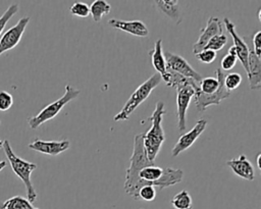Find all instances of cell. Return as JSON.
<instances>
[{
  "label": "cell",
  "instance_id": "cell-1",
  "mask_svg": "<svg viewBox=\"0 0 261 209\" xmlns=\"http://www.w3.org/2000/svg\"><path fill=\"white\" fill-rule=\"evenodd\" d=\"M165 113V104L162 101H159L156 103L152 115L148 118V120L151 121V127L148 132L144 133L143 144L150 161H154L165 141L164 129L162 127L163 115Z\"/></svg>",
  "mask_w": 261,
  "mask_h": 209
},
{
  "label": "cell",
  "instance_id": "cell-2",
  "mask_svg": "<svg viewBox=\"0 0 261 209\" xmlns=\"http://www.w3.org/2000/svg\"><path fill=\"white\" fill-rule=\"evenodd\" d=\"M144 134H139L135 136L134 139V149L130 156V163L125 171V181L123 185L124 191L135 200H138L136 194V187L138 184V173L139 171L148 165L155 164L154 161H150L147 157L146 150L143 144Z\"/></svg>",
  "mask_w": 261,
  "mask_h": 209
},
{
  "label": "cell",
  "instance_id": "cell-3",
  "mask_svg": "<svg viewBox=\"0 0 261 209\" xmlns=\"http://www.w3.org/2000/svg\"><path fill=\"white\" fill-rule=\"evenodd\" d=\"M2 148L7 157V160L9 161L11 169L21 179V181L23 182V185L25 187L28 200L31 203H34L37 199V193L35 191L33 182L31 180V175H32V172L37 168V164L33 163V162H29V161L23 160L20 157L16 156L15 153L12 151V148H11L8 140L3 141Z\"/></svg>",
  "mask_w": 261,
  "mask_h": 209
},
{
  "label": "cell",
  "instance_id": "cell-4",
  "mask_svg": "<svg viewBox=\"0 0 261 209\" xmlns=\"http://www.w3.org/2000/svg\"><path fill=\"white\" fill-rule=\"evenodd\" d=\"M161 76L158 73H154L143 84H141L125 102L121 110L116 115H114L113 120L122 121L128 119L130 114L150 96L151 92L161 83Z\"/></svg>",
  "mask_w": 261,
  "mask_h": 209
},
{
  "label": "cell",
  "instance_id": "cell-5",
  "mask_svg": "<svg viewBox=\"0 0 261 209\" xmlns=\"http://www.w3.org/2000/svg\"><path fill=\"white\" fill-rule=\"evenodd\" d=\"M81 91L79 89H75L71 85L67 84L64 89V94L62 97H60L58 100L48 104L45 106L37 115L32 116L28 119V123L31 128L36 129L40 125H42L44 122L54 118L60 111L61 109L70 101L75 99L80 95Z\"/></svg>",
  "mask_w": 261,
  "mask_h": 209
},
{
  "label": "cell",
  "instance_id": "cell-6",
  "mask_svg": "<svg viewBox=\"0 0 261 209\" xmlns=\"http://www.w3.org/2000/svg\"><path fill=\"white\" fill-rule=\"evenodd\" d=\"M215 73H216V79L219 81V87L217 91L210 95L203 94L202 92L199 91L194 96V104L198 111H205L207 107L210 105H218L222 100L228 98L230 95V92L225 89L223 84V79H224L223 71L220 68H217L215 70Z\"/></svg>",
  "mask_w": 261,
  "mask_h": 209
},
{
  "label": "cell",
  "instance_id": "cell-7",
  "mask_svg": "<svg viewBox=\"0 0 261 209\" xmlns=\"http://www.w3.org/2000/svg\"><path fill=\"white\" fill-rule=\"evenodd\" d=\"M176 90V116H177V127L179 130H185L187 127V110L197 92L200 91L192 85H184L178 87Z\"/></svg>",
  "mask_w": 261,
  "mask_h": 209
},
{
  "label": "cell",
  "instance_id": "cell-8",
  "mask_svg": "<svg viewBox=\"0 0 261 209\" xmlns=\"http://www.w3.org/2000/svg\"><path fill=\"white\" fill-rule=\"evenodd\" d=\"M163 55H164L167 70H170L172 72L180 74L185 77L192 79L198 83H201V81L203 79L202 74L199 73L198 71H196L182 56L174 54L169 51L164 52Z\"/></svg>",
  "mask_w": 261,
  "mask_h": 209
},
{
  "label": "cell",
  "instance_id": "cell-9",
  "mask_svg": "<svg viewBox=\"0 0 261 209\" xmlns=\"http://www.w3.org/2000/svg\"><path fill=\"white\" fill-rule=\"evenodd\" d=\"M30 22L29 16L21 17L15 25L8 29L0 38V55L4 52L13 49L20 41L24 30Z\"/></svg>",
  "mask_w": 261,
  "mask_h": 209
},
{
  "label": "cell",
  "instance_id": "cell-10",
  "mask_svg": "<svg viewBox=\"0 0 261 209\" xmlns=\"http://www.w3.org/2000/svg\"><path fill=\"white\" fill-rule=\"evenodd\" d=\"M206 126H207V120L206 119H199L190 132L181 135L178 138L176 144L171 149L172 157H176L181 152L189 149L197 141V139L201 136V134L205 130Z\"/></svg>",
  "mask_w": 261,
  "mask_h": 209
},
{
  "label": "cell",
  "instance_id": "cell-11",
  "mask_svg": "<svg viewBox=\"0 0 261 209\" xmlns=\"http://www.w3.org/2000/svg\"><path fill=\"white\" fill-rule=\"evenodd\" d=\"M223 23H224V27L226 28L228 34L232 38V41H233L232 47L234 48L237 59H239L241 61L243 67L245 68V70L247 72V70H248V55H249L248 44L244 39H242L239 36V34L237 33L234 23L228 17L223 18Z\"/></svg>",
  "mask_w": 261,
  "mask_h": 209
},
{
  "label": "cell",
  "instance_id": "cell-12",
  "mask_svg": "<svg viewBox=\"0 0 261 209\" xmlns=\"http://www.w3.org/2000/svg\"><path fill=\"white\" fill-rule=\"evenodd\" d=\"M221 34H223V28L220 19L216 16H210L207 20L206 27L201 30L199 39L193 45V53L197 54L202 51L212 37Z\"/></svg>",
  "mask_w": 261,
  "mask_h": 209
},
{
  "label": "cell",
  "instance_id": "cell-13",
  "mask_svg": "<svg viewBox=\"0 0 261 209\" xmlns=\"http://www.w3.org/2000/svg\"><path fill=\"white\" fill-rule=\"evenodd\" d=\"M70 146L68 140H61V141H44L41 139H35L32 143L29 144V148L40 152L42 154L50 155V156H57L60 153L66 151Z\"/></svg>",
  "mask_w": 261,
  "mask_h": 209
},
{
  "label": "cell",
  "instance_id": "cell-14",
  "mask_svg": "<svg viewBox=\"0 0 261 209\" xmlns=\"http://www.w3.org/2000/svg\"><path fill=\"white\" fill-rule=\"evenodd\" d=\"M249 55H248V80L249 86L252 90H259L261 88V59L258 57L253 48L252 44L248 45Z\"/></svg>",
  "mask_w": 261,
  "mask_h": 209
},
{
  "label": "cell",
  "instance_id": "cell-15",
  "mask_svg": "<svg viewBox=\"0 0 261 209\" xmlns=\"http://www.w3.org/2000/svg\"><path fill=\"white\" fill-rule=\"evenodd\" d=\"M108 24L113 29H117L137 37H147L149 30L141 20H122L118 18H110Z\"/></svg>",
  "mask_w": 261,
  "mask_h": 209
},
{
  "label": "cell",
  "instance_id": "cell-16",
  "mask_svg": "<svg viewBox=\"0 0 261 209\" xmlns=\"http://www.w3.org/2000/svg\"><path fill=\"white\" fill-rule=\"evenodd\" d=\"M226 164L230 167L234 174L245 178L247 180L255 179V170L252 163L248 160L245 154H241L237 158H232L226 161Z\"/></svg>",
  "mask_w": 261,
  "mask_h": 209
},
{
  "label": "cell",
  "instance_id": "cell-17",
  "mask_svg": "<svg viewBox=\"0 0 261 209\" xmlns=\"http://www.w3.org/2000/svg\"><path fill=\"white\" fill-rule=\"evenodd\" d=\"M149 55L151 57V62L153 67L157 70V73L161 76V79L164 80L167 75V70H166V64H165V59L163 55L161 39H158L155 42L154 48L149 52Z\"/></svg>",
  "mask_w": 261,
  "mask_h": 209
},
{
  "label": "cell",
  "instance_id": "cell-18",
  "mask_svg": "<svg viewBox=\"0 0 261 209\" xmlns=\"http://www.w3.org/2000/svg\"><path fill=\"white\" fill-rule=\"evenodd\" d=\"M155 5L170 19L176 21L177 23L180 21V11L177 0H157L155 1Z\"/></svg>",
  "mask_w": 261,
  "mask_h": 209
},
{
  "label": "cell",
  "instance_id": "cell-19",
  "mask_svg": "<svg viewBox=\"0 0 261 209\" xmlns=\"http://www.w3.org/2000/svg\"><path fill=\"white\" fill-rule=\"evenodd\" d=\"M0 209H39L25 198L21 196H14L0 203Z\"/></svg>",
  "mask_w": 261,
  "mask_h": 209
},
{
  "label": "cell",
  "instance_id": "cell-20",
  "mask_svg": "<svg viewBox=\"0 0 261 209\" xmlns=\"http://www.w3.org/2000/svg\"><path fill=\"white\" fill-rule=\"evenodd\" d=\"M110 10V4L104 0H95L90 6V14L96 22L100 21L104 15L109 14Z\"/></svg>",
  "mask_w": 261,
  "mask_h": 209
},
{
  "label": "cell",
  "instance_id": "cell-21",
  "mask_svg": "<svg viewBox=\"0 0 261 209\" xmlns=\"http://www.w3.org/2000/svg\"><path fill=\"white\" fill-rule=\"evenodd\" d=\"M171 205L174 209H193V200L188 191L182 190L171 199Z\"/></svg>",
  "mask_w": 261,
  "mask_h": 209
},
{
  "label": "cell",
  "instance_id": "cell-22",
  "mask_svg": "<svg viewBox=\"0 0 261 209\" xmlns=\"http://www.w3.org/2000/svg\"><path fill=\"white\" fill-rule=\"evenodd\" d=\"M218 87H219V81L216 77H212V76L203 77L200 83V92L206 95H210L216 92Z\"/></svg>",
  "mask_w": 261,
  "mask_h": 209
},
{
  "label": "cell",
  "instance_id": "cell-23",
  "mask_svg": "<svg viewBox=\"0 0 261 209\" xmlns=\"http://www.w3.org/2000/svg\"><path fill=\"white\" fill-rule=\"evenodd\" d=\"M227 43V38L224 34H221V35H216L214 37H212L209 42L207 43V45L205 46L204 49H207V50H212V51H218L220 49H222L225 44Z\"/></svg>",
  "mask_w": 261,
  "mask_h": 209
},
{
  "label": "cell",
  "instance_id": "cell-24",
  "mask_svg": "<svg viewBox=\"0 0 261 209\" xmlns=\"http://www.w3.org/2000/svg\"><path fill=\"white\" fill-rule=\"evenodd\" d=\"M242 83V75L238 72H231L228 74H224L223 84L227 91H233L236 90Z\"/></svg>",
  "mask_w": 261,
  "mask_h": 209
},
{
  "label": "cell",
  "instance_id": "cell-25",
  "mask_svg": "<svg viewBox=\"0 0 261 209\" xmlns=\"http://www.w3.org/2000/svg\"><path fill=\"white\" fill-rule=\"evenodd\" d=\"M69 12L77 17H88L90 15V7L84 2H74L70 8Z\"/></svg>",
  "mask_w": 261,
  "mask_h": 209
},
{
  "label": "cell",
  "instance_id": "cell-26",
  "mask_svg": "<svg viewBox=\"0 0 261 209\" xmlns=\"http://www.w3.org/2000/svg\"><path fill=\"white\" fill-rule=\"evenodd\" d=\"M18 9H19V5H18L17 3H13V4H11L10 6H8V8L4 11V13L0 16V35H1V33L3 32V30H4L5 25L7 24L8 20H9L14 14L17 13Z\"/></svg>",
  "mask_w": 261,
  "mask_h": 209
},
{
  "label": "cell",
  "instance_id": "cell-27",
  "mask_svg": "<svg viewBox=\"0 0 261 209\" xmlns=\"http://www.w3.org/2000/svg\"><path fill=\"white\" fill-rule=\"evenodd\" d=\"M138 196H139V200H144V201L150 202L156 198V190L154 187L145 186V187L141 188Z\"/></svg>",
  "mask_w": 261,
  "mask_h": 209
},
{
  "label": "cell",
  "instance_id": "cell-28",
  "mask_svg": "<svg viewBox=\"0 0 261 209\" xmlns=\"http://www.w3.org/2000/svg\"><path fill=\"white\" fill-rule=\"evenodd\" d=\"M216 52L212 51V50H207V49H203L202 51H200L199 53L195 54V56L197 57V59L202 62V63H206L209 64L211 62H213L216 58Z\"/></svg>",
  "mask_w": 261,
  "mask_h": 209
},
{
  "label": "cell",
  "instance_id": "cell-29",
  "mask_svg": "<svg viewBox=\"0 0 261 209\" xmlns=\"http://www.w3.org/2000/svg\"><path fill=\"white\" fill-rule=\"evenodd\" d=\"M13 104L12 96L6 91H0V110L6 111Z\"/></svg>",
  "mask_w": 261,
  "mask_h": 209
},
{
  "label": "cell",
  "instance_id": "cell-30",
  "mask_svg": "<svg viewBox=\"0 0 261 209\" xmlns=\"http://www.w3.org/2000/svg\"><path fill=\"white\" fill-rule=\"evenodd\" d=\"M237 56L234 55H231V54H225L222 59H221V62H220V66L219 67L221 70H230L234 65H236V62H237Z\"/></svg>",
  "mask_w": 261,
  "mask_h": 209
},
{
  "label": "cell",
  "instance_id": "cell-31",
  "mask_svg": "<svg viewBox=\"0 0 261 209\" xmlns=\"http://www.w3.org/2000/svg\"><path fill=\"white\" fill-rule=\"evenodd\" d=\"M252 48L255 54L261 58V31H258L252 39Z\"/></svg>",
  "mask_w": 261,
  "mask_h": 209
},
{
  "label": "cell",
  "instance_id": "cell-32",
  "mask_svg": "<svg viewBox=\"0 0 261 209\" xmlns=\"http://www.w3.org/2000/svg\"><path fill=\"white\" fill-rule=\"evenodd\" d=\"M260 158H261V154L259 153L258 155H257V167H258V169L259 170H261V164H260Z\"/></svg>",
  "mask_w": 261,
  "mask_h": 209
},
{
  "label": "cell",
  "instance_id": "cell-33",
  "mask_svg": "<svg viewBox=\"0 0 261 209\" xmlns=\"http://www.w3.org/2000/svg\"><path fill=\"white\" fill-rule=\"evenodd\" d=\"M6 166V162L5 161H0V171Z\"/></svg>",
  "mask_w": 261,
  "mask_h": 209
},
{
  "label": "cell",
  "instance_id": "cell-34",
  "mask_svg": "<svg viewBox=\"0 0 261 209\" xmlns=\"http://www.w3.org/2000/svg\"><path fill=\"white\" fill-rule=\"evenodd\" d=\"M2 144H3V141H1V140H0V148L2 147Z\"/></svg>",
  "mask_w": 261,
  "mask_h": 209
},
{
  "label": "cell",
  "instance_id": "cell-35",
  "mask_svg": "<svg viewBox=\"0 0 261 209\" xmlns=\"http://www.w3.org/2000/svg\"><path fill=\"white\" fill-rule=\"evenodd\" d=\"M0 124H1V120H0Z\"/></svg>",
  "mask_w": 261,
  "mask_h": 209
}]
</instances>
